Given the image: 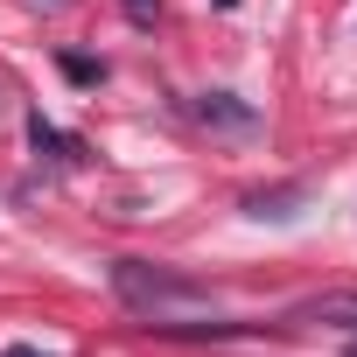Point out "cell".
Here are the masks:
<instances>
[{
  "mask_svg": "<svg viewBox=\"0 0 357 357\" xmlns=\"http://www.w3.org/2000/svg\"><path fill=\"white\" fill-rule=\"evenodd\" d=\"M112 294L126 301V308H140V315H168V308H211V287L204 280H190V273H168V266H154V259H112Z\"/></svg>",
  "mask_w": 357,
  "mask_h": 357,
  "instance_id": "6da1fadb",
  "label": "cell"
},
{
  "mask_svg": "<svg viewBox=\"0 0 357 357\" xmlns=\"http://www.w3.org/2000/svg\"><path fill=\"white\" fill-rule=\"evenodd\" d=\"M197 119H204V126H225V133H252V126H259V112H252L245 98H231V91H204V98H197Z\"/></svg>",
  "mask_w": 357,
  "mask_h": 357,
  "instance_id": "7a4b0ae2",
  "label": "cell"
},
{
  "mask_svg": "<svg viewBox=\"0 0 357 357\" xmlns=\"http://www.w3.org/2000/svg\"><path fill=\"white\" fill-rule=\"evenodd\" d=\"M308 204V183H287V190H252L245 197V218H294Z\"/></svg>",
  "mask_w": 357,
  "mask_h": 357,
  "instance_id": "3957f363",
  "label": "cell"
},
{
  "mask_svg": "<svg viewBox=\"0 0 357 357\" xmlns=\"http://www.w3.org/2000/svg\"><path fill=\"white\" fill-rule=\"evenodd\" d=\"M29 140H36V147H43V154H56V161H77V154H84V147H77V140H70V133H56V126H50V119H43V112H36V119H29Z\"/></svg>",
  "mask_w": 357,
  "mask_h": 357,
  "instance_id": "277c9868",
  "label": "cell"
},
{
  "mask_svg": "<svg viewBox=\"0 0 357 357\" xmlns=\"http://www.w3.org/2000/svg\"><path fill=\"white\" fill-rule=\"evenodd\" d=\"M63 77H70V84H98L105 63H91V56H63Z\"/></svg>",
  "mask_w": 357,
  "mask_h": 357,
  "instance_id": "5b68a950",
  "label": "cell"
},
{
  "mask_svg": "<svg viewBox=\"0 0 357 357\" xmlns=\"http://www.w3.org/2000/svg\"><path fill=\"white\" fill-rule=\"evenodd\" d=\"M119 8H126V22H133V29H154V15H161V0H119Z\"/></svg>",
  "mask_w": 357,
  "mask_h": 357,
  "instance_id": "8992f818",
  "label": "cell"
},
{
  "mask_svg": "<svg viewBox=\"0 0 357 357\" xmlns=\"http://www.w3.org/2000/svg\"><path fill=\"white\" fill-rule=\"evenodd\" d=\"M0 357H50V350H36V343H15V350H0Z\"/></svg>",
  "mask_w": 357,
  "mask_h": 357,
  "instance_id": "52a82bcc",
  "label": "cell"
},
{
  "mask_svg": "<svg viewBox=\"0 0 357 357\" xmlns=\"http://www.w3.org/2000/svg\"><path fill=\"white\" fill-rule=\"evenodd\" d=\"M218 8H231V0H218Z\"/></svg>",
  "mask_w": 357,
  "mask_h": 357,
  "instance_id": "ba28073f",
  "label": "cell"
}]
</instances>
